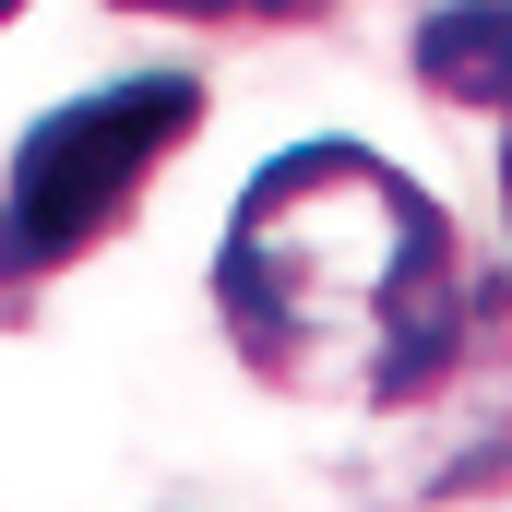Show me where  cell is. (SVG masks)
Wrapping results in <instances>:
<instances>
[{
	"instance_id": "obj_6",
	"label": "cell",
	"mask_w": 512,
	"mask_h": 512,
	"mask_svg": "<svg viewBox=\"0 0 512 512\" xmlns=\"http://www.w3.org/2000/svg\"><path fill=\"white\" fill-rule=\"evenodd\" d=\"M12 12H24V0H0V24H12Z\"/></svg>"
},
{
	"instance_id": "obj_2",
	"label": "cell",
	"mask_w": 512,
	"mask_h": 512,
	"mask_svg": "<svg viewBox=\"0 0 512 512\" xmlns=\"http://www.w3.org/2000/svg\"><path fill=\"white\" fill-rule=\"evenodd\" d=\"M203 131V84L191 72H120L108 96H72L12 143L0 179V298L72 274L84 251L120 239V215L143 203V179Z\"/></svg>"
},
{
	"instance_id": "obj_4",
	"label": "cell",
	"mask_w": 512,
	"mask_h": 512,
	"mask_svg": "<svg viewBox=\"0 0 512 512\" xmlns=\"http://www.w3.org/2000/svg\"><path fill=\"white\" fill-rule=\"evenodd\" d=\"M120 12H179V24H310L322 0H120Z\"/></svg>"
},
{
	"instance_id": "obj_1",
	"label": "cell",
	"mask_w": 512,
	"mask_h": 512,
	"mask_svg": "<svg viewBox=\"0 0 512 512\" xmlns=\"http://www.w3.org/2000/svg\"><path fill=\"white\" fill-rule=\"evenodd\" d=\"M215 322L239 370L298 405H417L465 370L489 298L453 215L370 143H286L215 239Z\"/></svg>"
},
{
	"instance_id": "obj_3",
	"label": "cell",
	"mask_w": 512,
	"mask_h": 512,
	"mask_svg": "<svg viewBox=\"0 0 512 512\" xmlns=\"http://www.w3.org/2000/svg\"><path fill=\"white\" fill-rule=\"evenodd\" d=\"M417 84L465 108H512V0H441L417 24Z\"/></svg>"
},
{
	"instance_id": "obj_5",
	"label": "cell",
	"mask_w": 512,
	"mask_h": 512,
	"mask_svg": "<svg viewBox=\"0 0 512 512\" xmlns=\"http://www.w3.org/2000/svg\"><path fill=\"white\" fill-rule=\"evenodd\" d=\"M501 227H512V131H501Z\"/></svg>"
}]
</instances>
